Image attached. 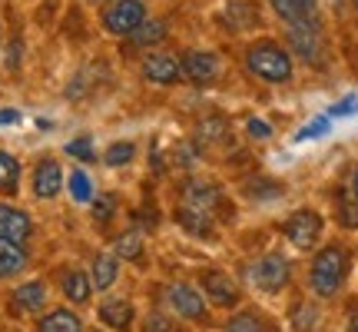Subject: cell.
Instances as JSON below:
<instances>
[{"label": "cell", "mask_w": 358, "mask_h": 332, "mask_svg": "<svg viewBox=\"0 0 358 332\" xmlns=\"http://www.w3.org/2000/svg\"><path fill=\"white\" fill-rule=\"evenodd\" d=\"M352 269H355V253H352V246L345 240L319 243L312 249L308 272H306L308 296L319 299V303H335L338 296L345 293L348 279H352Z\"/></svg>", "instance_id": "6da1fadb"}, {"label": "cell", "mask_w": 358, "mask_h": 332, "mask_svg": "<svg viewBox=\"0 0 358 332\" xmlns=\"http://www.w3.org/2000/svg\"><path fill=\"white\" fill-rule=\"evenodd\" d=\"M243 57H245V70L256 80H262V83L285 87V83L295 80V57L279 40H268V37L252 40Z\"/></svg>", "instance_id": "7a4b0ae2"}, {"label": "cell", "mask_w": 358, "mask_h": 332, "mask_svg": "<svg viewBox=\"0 0 358 332\" xmlns=\"http://www.w3.org/2000/svg\"><path fill=\"white\" fill-rule=\"evenodd\" d=\"M285 47L295 60H302L308 67H325V57H329V40H325V27H322V17H312V20H299V24L285 27Z\"/></svg>", "instance_id": "3957f363"}, {"label": "cell", "mask_w": 358, "mask_h": 332, "mask_svg": "<svg viewBox=\"0 0 358 332\" xmlns=\"http://www.w3.org/2000/svg\"><path fill=\"white\" fill-rule=\"evenodd\" d=\"M163 303H166V309L176 319L196 322V326H209L213 322V306L206 303L199 286H192V282H182V279L169 282L163 289Z\"/></svg>", "instance_id": "277c9868"}, {"label": "cell", "mask_w": 358, "mask_h": 332, "mask_svg": "<svg viewBox=\"0 0 358 332\" xmlns=\"http://www.w3.org/2000/svg\"><path fill=\"white\" fill-rule=\"evenodd\" d=\"M249 282H252V289H259L266 296L285 293L292 286V259L285 253H279V249H268V253H262L249 266Z\"/></svg>", "instance_id": "5b68a950"}, {"label": "cell", "mask_w": 358, "mask_h": 332, "mask_svg": "<svg viewBox=\"0 0 358 332\" xmlns=\"http://www.w3.org/2000/svg\"><path fill=\"white\" fill-rule=\"evenodd\" d=\"M282 236L289 240V246H295L299 253H312L325 236V216L315 206H299L289 213V219L282 223Z\"/></svg>", "instance_id": "8992f818"}, {"label": "cell", "mask_w": 358, "mask_h": 332, "mask_svg": "<svg viewBox=\"0 0 358 332\" xmlns=\"http://www.w3.org/2000/svg\"><path fill=\"white\" fill-rule=\"evenodd\" d=\"M199 293L213 309H239L243 306V286L226 269H206L199 276Z\"/></svg>", "instance_id": "52a82bcc"}, {"label": "cell", "mask_w": 358, "mask_h": 332, "mask_svg": "<svg viewBox=\"0 0 358 332\" xmlns=\"http://www.w3.org/2000/svg\"><path fill=\"white\" fill-rule=\"evenodd\" d=\"M179 196H182V206L199 209V213H209V216H216L219 209H226V190L219 186L216 179H209V177L182 179Z\"/></svg>", "instance_id": "ba28073f"}, {"label": "cell", "mask_w": 358, "mask_h": 332, "mask_svg": "<svg viewBox=\"0 0 358 332\" xmlns=\"http://www.w3.org/2000/svg\"><path fill=\"white\" fill-rule=\"evenodd\" d=\"M146 20V0H113L100 13V24L113 37H129Z\"/></svg>", "instance_id": "9c48e42d"}, {"label": "cell", "mask_w": 358, "mask_h": 332, "mask_svg": "<svg viewBox=\"0 0 358 332\" xmlns=\"http://www.w3.org/2000/svg\"><path fill=\"white\" fill-rule=\"evenodd\" d=\"M179 64H182V77L196 83V87H209V83H216L219 74H222V60H219V53L213 50H186L179 57Z\"/></svg>", "instance_id": "30bf717a"}, {"label": "cell", "mask_w": 358, "mask_h": 332, "mask_svg": "<svg viewBox=\"0 0 358 332\" xmlns=\"http://www.w3.org/2000/svg\"><path fill=\"white\" fill-rule=\"evenodd\" d=\"M143 77L156 83V87H173L179 80H186L182 77V64L173 53H146L143 57Z\"/></svg>", "instance_id": "8fae6325"}, {"label": "cell", "mask_w": 358, "mask_h": 332, "mask_svg": "<svg viewBox=\"0 0 358 332\" xmlns=\"http://www.w3.org/2000/svg\"><path fill=\"white\" fill-rule=\"evenodd\" d=\"M66 186L64 166L57 163L53 156H43L37 166H34V196L37 200H57Z\"/></svg>", "instance_id": "7c38bea8"}, {"label": "cell", "mask_w": 358, "mask_h": 332, "mask_svg": "<svg viewBox=\"0 0 358 332\" xmlns=\"http://www.w3.org/2000/svg\"><path fill=\"white\" fill-rule=\"evenodd\" d=\"M96 316L106 329L113 332H133V322H136V309L127 296H106L100 306H96Z\"/></svg>", "instance_id": "4fadbf2b"}, {"label": "cell", "mask_w": 358, "mask_h": 332, "mask_svg": "<svg viewBox=\"0 0 358 332\" xmlns=\"http://www.w3.org/2000/svg\"><path fill=\"white\" fill-rule=\"evenodd\" d=\"M30 236H34V223H30V216H27L24 209L10 203H0V240L27 246Z\"/></svg>", "instance_id": "5bb4252c"}, {"label": "cell", "mask_w": 358, "mask_h": 332, "mask_svg": "<svg viewBox=\"0 0 358 332\" xmlns=\"http://www.w3.org/2000/svg\"><path fill=\"white\" fill-rule=\"evenodd\" d=\"M10 303H13L17 312L40 316V312L47 309V303H50V289H47V282L43 279H27L10 293Z\"/></svg>", "instance_id": "9a60e30c"}, {"label": "cell", "mask_w": 358, "mask_h": 332, "mask_svg": "<svg viewBox=\"0 0 358 332\" xmlns=\"http://www.w3.org/2000/svg\"><path fill=\"white\" fill-rule=\"evenodd\" d=\"M222 332H275V322L268 312L256 306H239L232 309V316L222 322Z\"/></svg>", "instance_id": "2e32d148"}, {"label": "cell", "mask_w": 358, "mask_h": 332, "mask_svg": "<svg viewBox=\"0 0 358 332\" xmlns=\"http://www.w3.org/2000/svg\"><path fill=\"white\" fill-rule=\"evenodd\" d=\"M60 293L70 306H87L93 299V282H90V272L87 269H77L70 266L60 272Z\"/></svg>", "instance_id": "e0dca14e"}, {"label": "cell", "mask_w": 358, "mask_h": 332, "mask_svg": "<svg viewBox=\"0 0 358 332\" xmlns=\"http://www.w3.org/2000/svg\"><path fill=\"white\" fill-rule=\"evenodd\" d=\"M289 326L292 332H322V303L319 299H295L289 306Z\"/></svg>", "instance_id": "ac0fdd59"}, {"label": "cell", "mask_w": 358, "mask_h": 332, "mask_svg": "<svg viewBox=\"0 0 358 332\" xmlns=\"http://www.w3.org/2000/svg\"><path fill=\"white\" fill-rule=\"evenodd\" d=\"M173 219L189 233L192 240H216V216H209V213H199V209H189V206L179 203Z\"/></svg>", "instance_id": "d6986e66"}, {"label": "cell", "mask_w": 358, "mask_h": 332, "mask_svg": "<svg viewBox=\"0 0 358 332\" xmlns=\"http://www.w3.org/2000/svg\"><path fill=\"white\" fill-rule=\"evenodd\" d=\"M116 279H120V259L113 253H96L93 256V263H90V282H93V289L96 293H106V289H113Z\"/></svg>", "instance_id": "ffe728a7"}, {"label": "cell", "mask_w": 358, "mask_h": 332, "mask_svg": "<svg viewBox=\"0 0 358 332\" xmlns=\"http://www.w3.org/2000/svg\"><path fill=\"white\" fill-rule=\"evenodd\" d=\"M37 332H87V329H83V319L70 306H57L47 309L37 319Z\"/></svg>", "instance_id": "44dd1931"}, {"label": "cell", "mask_w": 358, "mask_h": 332, "mask_svg": "<svg viewBox=\"0 0 358 332\" xmlns=\"http://www.w3.org/2000/svg\"><path fill=\"white\" fill-rule=\"evenodd\" d=\"M332 209H335V223H338L342 230H348V233L358 230V200L352 196V190H348V186H335Z\"/></svg>", "instance_id": "7402d4cb"}, {"label": "cell", "mask_w": 358, "mask_h": 332, "mask_svg": "<svg viewBox=\"0 0 358 332\" xmlns=\"http://www.w3.org/2000/svg\"><path fill=\"white\" fill-rule=\"evenodd\" d=\"M27 266H30V253H27V246H17V243L0 240V279H13V276H20V272H27Z\"/></svg>", "instance_id": "603a6c76"}, {"label": "cell", "mask_w": 358, "mask_h": 332, "mask_svg": "<svg viewBox=\"0 0 358 332\" xmlns=\"http://www.w3.org/2000/svg\"><path fill=\"white\" fill-rule=\"evenodd\" d=\"M20 173H24L20 160L7 153V150H0V193L3 196H17L20 193Z\"/></svg>", "instance_id": "cb8c5ba5"}, {"label": "cell", "mask_w": 358, "mask_h": 332, "mask_svg": "<svg viewBox=\"0 0 358 332\" xmlns=\"http://www.w3.org/2000/svg\"><path fill=\"white\" fill-rule=\"evenodd\" d=\"M166 34H169V27H166V20H143L133 34H129V40L136 43V47H156V43H163L166 40Z\"/></svg>", "instance_id": "d4e9b609"}, {"label": "cell", "mask_w": 358, "mask_h": 332, "mask_svg": "<svg viewBox=\"0 0 358 332\" xmlns=\"http://www.w3.org/2000/svg\"><path fill=\"white\" fill-rule=\"evenodd\" d=\"M113 256L116 259H129V263H140L143 259V236L140 230H127L113 240Z\"/></svg>", "instance_id": "484cf974"}, {"label": "cell", "mask_w": 358, "mask_h": 332, "mask_svg": "<svg viewBox=\"0 0 358 332\" xmlns=\"http://www.w3.org/2000/svg\"><path fill=\"white\" fill-rule=\"evenodd\" d=\"M136 160V143L133 140H116L106 146V153H103V163L110 166V170H120V166H129Z\"/></svg>", "instance_id": "4316f807"}, {"label": "cell", "mask_w": 358, "mask_h": 332, "mask_svg": "<svg viewBox=\"0 0 358 332\" xmlns=\"http://www.w3.org/2000/svg\"><path fill=\"white\" fill-rule=\"evenodd\" d=\"M66 186H70L73 203L90 206V200L96 196V190H93V179L87 177V170H73V173H70V179H66Z\"/></svg>", "instance_id": "83f0119b"}, {"label": "cell", "mask_w": 358, "mask_h": 332, "mask_svg": "<svg viewBox=\"0 0 358 332\" xmlns=\"http://www.w3.org/2000/svg\"><path fill=\"white\" fill-rule=\"evenodd\" d=\"M282 193H285V186L275 183V179H266V177H256L245 183V196H249V200H275Z\"/></svg>", "instance_id": "f1b7e54d"}, {"label": "cell", "mask_w": 358, "mask_h": 332, "mask_svg": "<svg viewBox=\"0 0 358 332\" xmlns=\"http://www.w3.org/2000/svg\"><path fill=\"white\" fill-rule=\"evenodd\" d=\"M90 213H93V219H96L100 226H106V223L116 216V196L113 193H96V196L90 200Z\"/></svg>", "instance_id": "f546056e"}, {"label": "cell", "mask_w": 358, "mask_h": 332, "mask_svg": "<svg viewBox=\"0 0 358 332\" xmlns=\"http://www.w3.org/2000/svg\"><path fill=\"white\" fill-rule=\"evenodd\" d=\"M196 140L199 143H222L229 140V127H226V120H219V116H209L199 123V133H196Z\"/></svg>", "instance_id": "4dcf8cb0"}, {"label": "cell", "mask_w": 358, "mask_h": 332, "mask_svg": "<svg viewBox=\"0 0 358 332\" xmlns=\"http://www.w3.org/2000/svg\"><path fill=\"white\" fill-rule=\"evenodd\" d=\"M140 332H179L176 329V316L173 312H163V309H153L143 316Z\"/></svg>", "instance_id": "1f68e13d"}, {"label": "cell", "mask_w": 358, "mask_h": 332, "mask_svg": "<svg viewBox=\"0 0 358 332\" xmlns=\"http://www.w3.org/2000/svg\"><path fill=\"white\" fill-rule=\"evenodd\" d=\"M203 163V143L199 140H182L176 146V166L182 170H196V166Z\"/></svg>", "instance_id": "d6a6232c"}, {"label": "cell", "mask_w": 358, "mask_h": 332, "mask_svg": "<svg viewBox=\"0 0 358 332\" xmlns=\"http://www.w3.org/2000/svg\"><path fill=\"white\" fill-rule=\"evenodd\" d=\"M64 150H66V156H73V160H80V163H96V150H93V140H90V137L70 140Z\"/></svg>", "instance_id": "836d02e7"}, {"label": "cell", "mask_w": 358, "mask_h": 332, "mask_svg": "<svg viewBox=\"0 0 358 332\" xmlns=\"http://www.w3.org/2000/svg\"><path fill=\"white\" fill-rule=\"evenodd\" d=\"M268 7H272V13H275V17H279L285 27H289V24H299V20H302V13L295 11L292 0H268Z\"/></svg>", "instance_id": "e575fe53"}, {"label": "cell", "mask_w": 358, "mask_h": 332, "mask_svg": "<svg viewBox=\"0 0 358 332\" xmlns=\"http://www.w3.org/2000/svg\"><path fill=\"white\" fill-rule=\"evenodd\" d=\"M329 120H332V116H319V120H312L308 127H302L299 133H295V140H315V137H325V133H329Z\"/></svg>", "instance_id": "d590c367"}, {"label": "cell", "mask_w": 358, "mask_h": 332, "mask_svg": "<svg viewBox=\"0 0 358 332\" xmlns=\"http://www.w3.org/2000/svg\"><path fill=\"white\" fill-rule=\"evenodd\" d=\"M245 133H249L252 140H272V127H268L262 116H249V120H245Z\"/></svg>", "instance_id": "8d00e7d4"}, {"label": "cell", "mask_w": 358, "mask_h": 332, "mask_svg": "<svg viewBox=\"0 0 358 332\" xmlns=\"http://www.w3.org/2000/svg\"><path fill=\"white\" fill-rule=\"evenodd\" d=\"M295 11L302 13V20H312V17H319V4L322 0H292Z\"/></svg>", "instance_id": "74e56055"}, {"label": "cell", "mask_w": 358, "mask_h": 332, "mask_svg": "<svg viewBox=\"0 0 358 332\" xmlns=\"http://www.w3.org/2000/svg\"><path fill=\"white\" fill-rule=\"evenodd\" d=\"M352 110H358V100L355 97H345L342 103H335L332 110H329V116H352Z\"/></svg>", "instance_id": "f35d334b"}, {"label": "cell", "mask_w": 358, "mask_h": 332, "mask_svg": "<svg viewBox=\"0 0 358 332\" xmlns=\"http://www.w3.org/2000/svg\"><path fill=\"white\" fill-rule=\"evenodd\" d=\"M13 123H20V110L3 106V110H0V127H13Z\"/></svg>", "instance_id": "ab89813d"}, {"label": "cell", "mask_w": 358, "mask_h": 332, "mask_svg": "<svg viewBox=\"0 0 358 332\" xmlns=\"http://www.w3.org/2000/svg\"><path fill=\"white\" fill-rule=\"evenodd\" d=\"M7 67L17 70L20 67V43H10V53H7Z\"/></svg>", "instance_id": "60d3db41"}, {"label": "cell", "mask_w": 358, "mask_h": 332, "mask_svg": "<svg viewBox=\"0 0 358 332\" xmlns=\"http://www.w3.org/2000/svg\"><path fill=\"white\" fill-rule=\"evenodd\" d=\"M345 186H348V190H352V196H355V200H358V163L352 166V173H348V183H345Z\"/></svg>", "instance_id": "b9f144b4"}, {"label": "cell", "mask_w": 358, "mask_h": 332, "mask_svg": "<svg viewBox=\"0 0 358 332\" xmlns=\"http://www.w3.org/2000/svg\"><path fill=\"white\" fill-rule=\"evenodd\" d=\"M345 332H358V309L348 312V322H345Z\"/></svg>", "instance_id": "7bdbcfd3"}, {"label": "cell", "mask_w": 358, "mask_h": 332, "mask_svg": "<svg viewBox=\"0 0 358 332\" xmlns=\"http://www.w3.org/2000/svg\"><path fill=\"white\" fill-rule=\"evenodd\" d=\"M342 4H345V0H332V7H335V11H342Z\"/></svg>", "instance_id": "ee69618b"}, {"label": "cell", "mask_w": 358, "mask_h": 332, "mask_svg": "<svg viewBox=\"0 0 358 332\" xmlns=\"http://www.w3.org/2000/svg\"><path fill=\"white\" fill-rule=\"evenodd\" d=\"M348 4H352V11H355V17H358V0H348Z\"/></svg>", "instance_id": "f6af8a7d"}, {"label": "cell", "mask_w": 358, "mask_h": 332, "mask_svg": "<svg viewBox=\"0 0 358 332\" xmlns=\"http://www.w3.org/2000/svg\"><path fill=\"white\" fill-rule=\"evenodd\" d=\"M90 332H106V329H90Z\"/></svg>", "instance_id": "bcb514c9"}, {"label": "cell", "mask_w": 358, "mask_h": 332, "mask_svg": "<svg viewBox=\"0 0 358 332\" xmlns=\"http://www.w3.org/2000/svg\"><path fill=\"white\" fill-rule=\"evenodd\" d=\"M103 4H113V0H103Z\"/></svg>", "instance_id": "7dc6e473"}]
</instances>
